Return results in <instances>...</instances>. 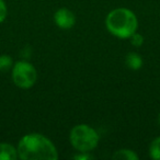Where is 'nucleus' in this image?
<instances>
[{"label": "nucleus", "mask_w": 160, "mask_h": 160, "mask_svg": "<svg viewBox=\"0 0 160 160\" xmlns=\"http://www.w3.org/2000/svg\"><path fill=\"white\" fill-rule=\"evenodd\" d=\"M21 160H57L59 158L55 144L41 133L23 135L17 145Z\"/></svg>", "instance_id": "obj_1"}, {"label": "nucleus", "mask_w": 160, "mask_h": 160, "mask_svg": "<svg viewBox=\"0 0 160 160\" xmlns=\"http://www.w3.org/2000/svg\"><path fill=\"white\" fill-rule=\"evenodd\" d=\"M138 19L133 10L120 7L111 10L105 18V28L111 35L120 40H129L138 30Z\"/></svg>", "instance_id": "obj_2"}, {"label": "nucleus", "mask_w": 160, "mask_h": 160, "mask_svg": "<svg viewBox=\"0 0 160 160\" xmlns=\"http://www.w3.org/2000/svg\"><path fill=\"white\" fill-rule=\"evenodd\" d=\"M100 135L88 124H77L70 129L69 142L77 152H91L98 147Z\"/></svg>", "instance_id": "obj_3"}, {"label": "nucleus", "mask_w": 160, "mask_h": 160, "mask_svg": "<svg viewBox=\"0 0 160 160\" xmlns=\"http://www.w3.org/2000/svg\"><path fill=\"white\" fill-rule=\"evenodd\" d=\"M11 78L16 87L31 89L38 81V70L28 60H18L11 68Z\"/></svg>", "instance_id": "obj_4"}, {"label": "nucleus", "mask_w": 160, "mask_h": 160, "mask_svg": "<svg viewBox=\"0 0 160 160\" xmlns=\"http://www.w3.org/2000/svg\"><path fill=\"white\" fill-rule=\"evenodd\" d=\"M54 23L56 27L62 30H70L76 24V16L70 9L68 8H59L54 13Z\"/></svg>", "instance_id": "obj_5"}, {"label": "nucleus", "mask_w": 160, "mask_h": 160, "mask_svg": "<svg viewBox=\"0 0 160 160\" xmlns=\"http://www.w3.org/2000/svg\"><path fill=\"white\" fill-rule=\"evenodd\" d=\"M19 158L17 147L9 142H0V160H17Z\"/></svg>", "instance_id": "obj_6"}, {"label": "nucleus", "mask_w": 160, "mask_h": 160, "mask_svg": "<svg viewBox=\"0 0 160 160\" xmlns=\"http://www.w3.org/2000/svg\"><path fill=\"white\" fill-rule=\"evenodd\" d=\"M125 65L131 70H139L144 65L142 57L136 52H129L125 57Z\"/></svg>", "instance_id": "obj_7"}, {"label": "nucleus", "mask_w": 160, "mask_h": 160, "mask_svg": "<svg viewBox=\"0 0 160 160\" xmlns=\"http://www.w3.org/2000/svg\"><path fill=\"white\" fill-rule=\"evenodd\" d=\"M113 159L116 160H138L139 156L136 153V151H134L133 149L129 148H122L116 150L112 156Z\"/></svg>", "instance_id": "obj_8"}, {"label": "nucleus", "mask_w": 160, "mask_h": 160, "mask_svg": "<svg viewBox=\"0 0 160 160\" xmlns=\"http://www.w3.org/2000/svg\"><path fill=\"white\" fill-rule=\"evenodd\" d=\"M149 156L153 160H160V136L151 140L149 145Z\"/></svg>", "instance_id": "obj_9"}, {"label": "nucleus", "mask_w": 160, "mask_h": 160, "mask_svg": "<svg viewBox=\"0 0 160 160\" xmlns=\"http://www.w3.org/2000/svg\"><path fill=\"white\" fill-rule=\"evenodd\" d=\"M14 62L9 55L7 54H1L0 55V73L6 72V71L10 70L13 66Z\"/></svg>", "instance_id": "obj_10"}, {"label": "nucleus", "mask_w": 160, "mask_h": 160, "mask_svg": "<svg viewBox=\"0 0 160 160\" xmlns=\"http://www.w3.org/2000/svg\"><path fill=\"white\" fill-rule=\"evenodd\" d=\"M129 41H131V44L135 47H142V44H144V36L142 34L138 33V32H135L133 35L129 38Z\"/></svg>", "instance_id": "obj_11"}, {"label": "nucleus", "mask_w": 160, "mask_h": 160, "mask_svg": "<svg viewBox=\"0 0 160 160\" xmlns=\"http://www.w3.org/2000/svg\"><path fill=\"white\" fill-rule=\"evenodd\" d=\"M8 16V7L5 0H0V24L7 19Z\"/></svg>", "instance_id": "obj_12"}, {"label": "nucleus", "mask_w": 160, "mask_h": 160, "mask_svg": "<svg viewBox=\"0 0 160 160\" xmlns=\"http://www.w3.org/2000/svg\"><path fill=\"white\" fill-rule=\"evenodd\" d=\"M73 159L76 160H90L93 159V156L90 155V152H78L73 156Z\"/></svg>", "instance_id": "obj_13"}, {"label": "nucleus", "mask_w": 160, "mask_h": 160, "mask_svg": "<svg viewBox=\"0 0 160 160\" xmlns=\"http://www.w3.org/2000/svg\"><path fill=\"white\" fill-rule=\"evenodd\" d=\"M158 124H159V126H160V112H159V114H158Z\"/></svg>", "instance_id": "obj_14"}]
</instances>
